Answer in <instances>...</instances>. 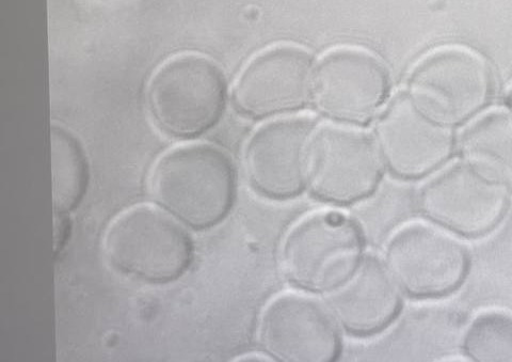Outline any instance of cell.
Masks as SVG:
<instances>
[{
	"label": "cell",
	"instance_id": "obj_19",
	"mask_svg": "<svg viewBox=\"0 0 512 362\" xmlns=\"http://www.w3.org/2000/svg\"><path fill=\"white\" fill-rule=\"evenodd\" d=\"M509 103H510V105L512 107V88H511L510 93H509Z\"/></svg>",
	"mask_w": 512,
	"mask_h": 362
},
{
	"label": "cell",
	"instance_id": "obj_2",
	"mask_svg": "<svg viewBox=\"0 0 512 362\" xmlns=\"http://www.w3.org/2000/svg\"><path fill=\"white\" fill-rule=\"evenodd\" d=\"M364 233L354 218L320 212L301 220L287 234L281 251L285 278L299 290L328 295L359 270Z\"/></svg>",
	"mask_w": 512,
	"mask_h": 362
},
{
	"label": "cell",
	"instance_id": "obj_9",
	"mask_svg": "<svg viewBox=\"0 0 512 362\" xmlns=\"http://www.w3.org/2000/svg\"><path fill=\"white\" fill-rule=\"evenodd\" d=\"M260 343L282 362H333L342 353L339 325L328 307L300 294H284L265 309Z\"/></svg>",
	"mask_w": 512,
	"mask_h": 362
},
{
	"label": "cell",
	"instance_id": "obj_12",
	"mask_svg": "<svg viewBox=\"0 0 512 362\" xmlns=\"http://www.w3.org/2000/svg\"><path fill=\"white\" fill-rule=\"evenodd\" d=\"M313 84L310 56L296 47H277L256 57L240 75L234 100L249 117L274 116L306 104Z\"/></svg>",
	"mask_w": 512,
	"mask_h": 362
},
{
	"label": "cell",
	"instance_id": "obj_1",
	"mask_svg": "<svg viewBox=\"0 0 512 362\" xmlns=\"http://www.w3.org/2000/svg\"><path fill=\"white\" fill-rule=\"evenodd\" d=\"M150 188L159 206L185 226L211 229L232 210L235 170L229 156L215 147L176 148L155 164Z\"/></svg>",
	"mask_w": 512,
	"mask_h": 362
},
{
	"label": "cell",
	"instance_id": "obj_3",
	"mask_svg": "<svg viewBox=\"0 0 512 362\" xmlns=\"http://www.w3.org/2000/svg\"><path fill=\"white\" fill-rule=\"evenodd\" d=\"M103 250L116 270L149 283L179 279L194 256L189 235L175 218L147 204H138L111 220Z\"/></svg>",
	"mask_w": 512,
	"mask_h": 362
},
{
	"label": "cell",
	"instance_id": "obj_7",
	"mask_svg": "<svg viewBox=\"0 0 512 362\" xmlns=\"http://www.w3.org/2000/svg\"><path fill=\"white\" fill-rule=\"evenodd\" d=\"M508 190L466 163L429 181L418 198L423 215L436 226L467 239L483 238L502 223Z\"/></svg>",
	"mask_w": 512,
	"mask_h": 362
},
{
	"label": "cell",
	"instance_id": "obj_17",
	"mask_svg": "<svg viewBox=\"0 0 512 362\" xmlns=\"http://www.w3.org/2000/svg\"><path fill=\"white\" fill-rule=\"evenodd\" d=\"M463 350L475 361H512V318L488 313L469 327Z\"/></svg>",
	"mask_w": 512,
	"mask_h": 362
},
{
	"label": "cell",
	"instance_id": "obj_14",
	"mask_svg": "<svg viewBox=\"0 0 512 362\" xmlns=\"http://www.w3.org/2000/svg\"><path fill=\"white\" fill-rule=\"evenodd\" d=\"M402 293L384 263L365 257L354 276L326 295V305L348 335L367 338L395 322L403 308Z\"/></svg>",
	"mask_w": 512,
	"mask_h": 362
},
{
	"label": "cell",
	"instance_id": "obj_6",
	"mask_svg": "<svg viewBox=\"0 0 512 362\" xmlns=\"http://www.w3.org/2000/svg\"><path fill=\"white\" fill-rule=\"evenodd\" d=\"M383 263L400 291L419 299L456 292L470 270L466 247L448 231L422 224L398 231L387 246Z\"/></svg>",
	"mask_w": 512,
	"mask_h": 362
},
{
	"label": "cell",
	"instance_id": "obj_13",
	"mask_svg": "<svg viewBox=\"0 0 512 362\" xmlns=\"http://www.w3.org/2000/svg\"><path fill=\"white\" fill-rule=\"evenodd\" d=\"M317 105L322 112L350 123H365L386 99V70L374 57L354 50L331 53L314 77Z\"/></svg>",
	"mask_w": 512,
	"mask_h": 362
},
{
	"label": "cell",
	"instance_id": "obj_16",
	"mask_svg": "<svg viewBox=\"0 0 512 362\" xmlns=\"http://www.w3.org/2000/svg\"><path fill=\"white\" fill-rule=\"evenodd\" d=\"M51 152L55 212L67 215L79 206L87 191L86 156L78 140L56 125L51 132Z\"/></svg>",
	"mask_w": 512,
	"mask_h": 362
},
{
	"label": "cell",
	"instance_id": "obj_18",
	"mask_svg": "<svg viewBox=\"0 0 512 362\" xmlns=\"http://www.w3.org/2000/svg\"><path fill=\"white\" fill-rule=\"evenodd\" d=\"M69 220L66 215L56 214L55 217V251L61 249L67 240Z\"/></svg>",
	"mask_w": 512,
	"mask_h": 362
},
{
	"label": "cell",
	"instance_id": "obj_5",
	"mask_svg": "<svg viewBox=\"0 0 512 362\" xmlns=\"http://www.w3.org/2000/svg\"><path fill=\"white\" fill-rule=\"evenodd\" d=\"M493 82L486 61L461 47L426 57L410 78V98L423 114L452 128L489 102Z\"/></svg>",
	"mask_w": 512,
	"mask_h": 362
},
{
	"label": "cell",
	"instance_id": "obj_4",
	"mask_svg": "<svg viewBox=\"0 0 512 362\" xmlns=\"http://www.w3.org/2000/svg\"><path fill=\"white\" fill-rule=\"evenodd\" d=\"M153 117L166 134L187 139L212 129L226 103V85L210 60L196 55L172 59L150 85Z\"/></svg>",
	"mask_w": 512,
	"mask_h": 362
},
{
	"label": "cell",
	"instance_id": "obj_11",
	"mask_svg": "<svg viewBox=\"0 0 512 362\" xmlns=\"http://www.w3.org/2000/svg\"><path fill=\"white\" fill-rule=\"evenodd\" d=\"M377 146L393 175L416 180L450 160L455 141L451 128L431 120L410 96H403L394 100L381 117Z\"/></svg>",
	"mask_w": 512,
	"mask_h": 362
},
{
	"label": "cell",
	"instance_id": "obj_8",
	"mask_svg": "<svg viewBox=\"0 0 512 362\" xmlns=\"http://www.w3.org/2000/svg\"><path fill=\"white\" fill-rule=\"evenodd\" d=\"M382 163L378 146L367 135L325 127L311 141L308 185L318 200L349 206L375 194Z\"/></svg>",
	"mask_w": 512,
	"mask_h": 362
},
{
	"label": "cell",
	"instance_id": "obj_10",
	"mask_svg": "<svg viewBox=\"0 0 512 362\" xmlns=\"http://www.w3.org/2000/svg\"><path fill=\"white\" fill-rule=\"evenodd\" d=\"M314 133L313 124L306 119L272 122L256 132L245 154L254 191L277 201L298 197L308 185Z\"/></svg>",
	"mask_w": 512,
	"mask_h": 362
},
{
	"label": "cell",
	"instance_id": "obj_15",
	"mask_svg": "<svg viewBox=\"0 0 512 362\" xmlns=\"http://www.w3.org/2000/svg\"><path fill=\"white\" fill-rule=\"evenodd\" d=\"M463 163L512 192V115L493 112L479 118L460 139Z\"/></svg>",
	"mask_w": 512,
	"mask_h": 362
}]
</instances>
